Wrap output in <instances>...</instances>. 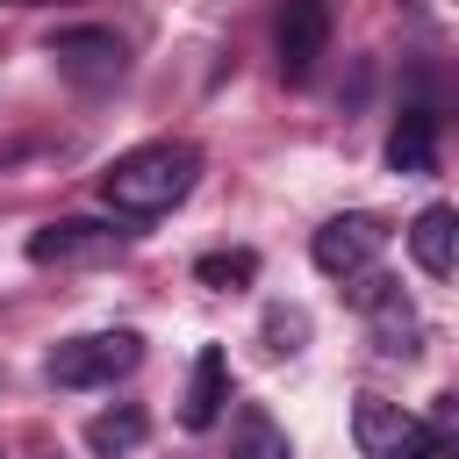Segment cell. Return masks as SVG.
<instances>
[{
    "instance_id": "52a82bcc",
    "label": "cell",
    "mask_w": 459,
    "mask_h": 459,
    "mask_svg": "<svg viewBox=\"0 0 459 459\" xmlns=\"http://www.w3.org/2000/svg\"><path fill=\"white\" fill-rule=\"evenodd\" d=\"M387 165H394L402 179H423V172L437 165V108H430L423 86L402 100V115H394V129H387Z\"/></svg>"
},
{
    "instance_id": "7c38bea8",
    "label": "cell",
    "mask_w": 459,
    "mask_h": 459,
    "mask_svg": "<svg viewBox=\"0 0 459 459\" xmlns=\"http://www.w3.org/2000/svg\"><path fill=\"white\" fill-rule=\"evenodd\" d=\"M251 273H258V258H251V251H208V258L194 265V280H201V287H222V294H230V287H244Z\"/></svg>"
},
{
    "instance_id": "3957f363",
    "label": "cell",
    "mask_w": 459,
    "mask_h": 459,
    "mask_svg": "<svg viewBox=\"0 0 459 459\" xmlns=\"http://www.w3.org/2000/svg\"><path fill=\"white\" fill-rule=\"evenodd\" d=\"M351 437H359L366 459H437L423 416H409V409L387 402V394H359V402H351Z\"/></svg>"
},
{
    "instance_id": "9c48e42d",
    "label": "cell",
    "mask_w": 459,
    "mask_h": 459,
    "mask_svg": "<svg viewBox=\"0 0 459 459\" xmlns=\"http://www.w3.org/2000/svg\"><path fill=\"white\" fill-rule=\"evenodd\" d=\"M222 409H230V351H222V344H201V351H194V373H186L179 423H186V430H208V423H222Z\"/></svg>"
},
{
    "instance_id": "4fadbf2b",
    "label": "cell",
    "mask_w": 459,
    "mask_h": 459,
    "mask_svg": "<svg viewBox=\"0 0 459 459\" xmlns=\"http://www.w3.org/2000/svg\"><path fill=\"white\" fill-rule=\"evenodd\" d=\"M423 430H430L437 459H459V394H437V402H430V416H423Z\"/></svg>"
},
{
    "instance_id": "30bf717a",
    "label": "cell",
    "mask_w": 459,
    "mask_h": 459,
    "mask_svg": "<svg viewBox=\"0 0 459 459\" xmlns=\"http://www.w3.org/2000/svg\"><path fill=\"white\" fill-rule=\"evenodd\" d=\"M409 258L423 273H452L459 265V208L452 201H430L416 222H409Z\"/></svg>"
},
{
    "instance_id": "277c9868",
    "label": "cell",
    "mask_w": 459,
    "mask_h": 459,
    "mask_svg": "<svg viewBox=\"0 0 459 459\" xmlns=\"http://www.w3.org/2000/svg\"><path fill=\"white\" fill-rule=\"evenodd\" d=\"M323 50H330V0H280L273 7V65H280V79L301 86Z\"/></svg>"
},
{
    "instance_id": "7a4b0ae2",
    "label": "cell",
    "mask_w": 459,
    "mask_h": 459,
    "mask_svg": "<svg viewBox=\"0 0 459 459\" xmlns=\"http://www.w3.org/2000/svg\"><path fill=\"white\" fill-rule=\"evenodd\" d=\"M136 366H143V337H136V330H86V337H57V344L43 351V380H50V387H72V394L115 387V380L136 373Z\"/></svg>"
},
{
    "instance_id": "6da1fadb",
    "label": "cell",
    "mask_w": 459,
    "mask_h": 459,
    "mask_svg": "<svg viewBox=\"0 0 459 459\" xmlns=\"http://www.w3.org/2000/svg\"><path fill=\"white\" fill-rule=\"evenodd\" d=\"M194 179H201V151L165 136V143L122 151V158L100 172V201H108L115 215H165V208H179V201L194 194Z\"/></svg>"
},
{
    "instance_id": "5bb4252c",
    "label": "cell",
    "mask_w": 459,
    "mask_h": 459,
    "mask_svg": "<svg viewBox=\"0 0 459 459\" xmlns=\"http://www.w3.org/2000/svg\"><path fill=\"white\" fill-rule=\"evenodd\" d=\"M237 459H287V437L265 423V416H244V452Z\"/></svg>"
},
{
    "instance_id": "8992f818",
    "label": "cell",
    "mask_w": 459,
    "mask_h": 459,
    "mask_svg": "<svg viewBox=\"0 0 459 459\" xmlns=\"http://www.w3.org/2000/svg\"><path fill=\"white\" fill-rule=\"evenodd\" d=\"M50 65L72 86H115L122 79V36L115 29H57L50 36Z\"/></svg>"
},
{
    "instance_id": "ba28073f",
    "label": "cell",
    "mask_w": 459,
    "mask_h": 459,
    "mask_svg": "<svg viewBox=\"0 0 459 459\" xmlns=\"http://www.w3.org/2000/svg\"><path fill=\"white\" fill-rule=\"evenodd\" d=\"M115 244H122V230H108V222H86V215H65V222H43V230H29V258H36V265L100 258V251H115Z\"/></svg>"
},
{
    "instance_id": "9a60e30c",
    "label": "cell",
    "mask_w": 459,
    "mask_h": 459,
    "mask_svg": "<svg viewBox=\"0 0 459 459\" xmlns=\"http://www.w3.org/2000/svg\"><path fill=\"white\" fill-rule=\"evenodd\" d=\"M265 337H273V351H301L308 316H301V308H273V316H265Z\"/></svg>"
},
{
    "instance_id": "8fae6325",
    "label": "cell",
    "mask_w": 459,
    "mask_h": 459,
    "mask_svg": "<svg viewBox=\"0 0 459 459\" xmlns=\"http://www.w3.org/2000/svg\"><path fill=\"white\" fill-rule=\"evenodd\" d=\"M151 437V416L136 409V402H115V409H100L93 423H86V452H100V459H122V452H136Z\"/></svg>"
},
{
    "instance_id": "5b68a950",
    "label": "cell",
    "mask_w": 459,
    "mask_h": 459,
    "mask_svg": "<svg viewBox=\"0 0 459 459\" xmlns=\"http://www.w3.org/2000/svg\"><path fill=\"white\" fill-rule=\"evenodd\" d=\"M380 244H387V230H380V215H366V208H351V215H330L316 237H308V258L323 265V273H337V280H359V273H373V258H380Z\"/></svg>"
}]
</instances>
